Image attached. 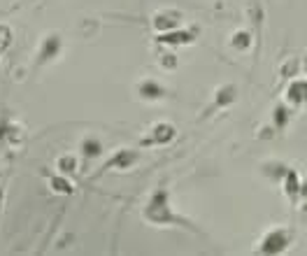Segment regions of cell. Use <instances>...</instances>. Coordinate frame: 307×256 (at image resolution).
Masks as SVG:
<instances>
[{
	"instance_id": "6da1fadb",
	"label": "cell",
	"mask_w": 307,
	"mask_h": 256,
	"mask_svg": "<svg viewBox=\"0 0 307 256\" xmlns=\"http://www.w3.org/2000/svg\"><path fill=\"white\" fill-rule=\"evenodd\" d=\"M142 219L151 226H177V228H187L191 233H200V228L189 221L187 216L177 214L170 205V191L166 186H158L154 189V193L149 196V201L145 203V210H142Z\"/></svg>"
},
{
	"instance_id": "7a4b0ae2",
	"label": "cell",
	"mask_w": 307,
	"mask_h": 256,
	"mask_svg": "<svg viewBox=\"0 0 307 256\" xmlns=\"http://www.w3.org/2000/svg\"><path fill=\"white\" fill-rule=\"evenodd\" d=\"M60 51H63V37H60V33H45L40 37V42H37L35 56H33V68L42 70V68L51 66L60 56Z\"/></svg>"
},
{
	"instance_id": "3957f363",
	"label": "cell",
	"mask_w": 307,
	"mask_h": 256,
	"mask_svg": "<svg viewBox=\"0 0 307 256\" xmlns=\"http://www.w3.org/2000/svg\"><path fill=\"white\" fill-rule=\"evenodd\" d=\"M137 161H140V151L137 149H116L114 154L98 168L96 177L103 175V172H110V170H131Z\"/></svg>"
},
{
	"instance_id": "277c9868",
	"label": "cell",
	"mask_w": 307,
	"mask_h": 256,
	"mask_svg": "<svg viewBox=\"0 0 307 256\" xmlns=\"http://www.w3.org/2000/svg\"><path fill=\"white\" fill-rule=\"evenodd\" d=\"M291 242V233L286 228H272L258 242V254H282Z\"/></svg>"
},
{
	"instance_id": "5b68a950",
	"label": "cell",
	"mask_w": 307,
	"mask_h": 256,
	"mask_svg": "<svg viewBox=\"0 0 307 256\" xmlns=\"http://www.w3.org/2000/svg\"><path fill=\"white\" fill-rule=\"evenodd\" d=\"M175 137H177L175 126H172L170 121H158V124L151 126L149 135L140 140V145L142 147H163V145H170Z\"/></svg>"
},
{
	"instance_id": "8992f818",
	"label": "cell",
	"mask_w": 307,
	"mask_h": 256,
	"mask_svg": "<svg viewBox=\"0 0 307 256\" xmlns=\"http://www.w3.org/2000/svg\"><path fill=\"white\" fill-rule=\"evenodd\" d=\"M181 19H184V16H181V12H177V10H161V12H156V14H154L151 26H154L158 33H168V30L179 28Z\"/></svg>"
},
{
	"instance_id": "52a82bcc",
	"label": "cell",
	"mask_w": 307,
	"mask_h": 256,
	"mask_svg": "<svg viewBox=\"0 0 307 256\" xmlns=\"http://www.w3.org/2000/svg\"><path fill=\"white\" fill-rule=\"evenodd\" d=\"M193 40H196V33H193V30H181V28L168 30V33H158V37H156L158 45H170V47L193 45Z\"/></svg>"
},
{
	"instance_id": "ba28073f",
	"label": "cell",
	"mask_w": 307,
	"mask_h": 256,
	"mask_svg": "<svg viewBox=\"0 0 307 256\" xmlns=\"http://www.w3.org/2000/svg\"><path fill=\"white\" fill-rule=\"evenodd\" d=\"M135 93L140 95L142 101H161V98H166V86L163 84H158L156 80H142V82H137V86H135Z\"/></svg>"
},
{
	"instance_id": "9c48e42d",
	"label": "cell",
	"mask_w": 307,
	"mask_h": 256,
	"mask_svg": "<svg viewBox=\"0 0 307 256\" xmlns=\"http://www.w3.org/2000/svg\"><path fill=\"white\" fill-rule=\"evenodd\" d=\"M237 98V89L233 84H223L221 89H217V93H214V101H212V105L205 110V114H210V112L214 110H221V107H228L233 105Z\"/></svg>"
},
{
	"instance_id": "30bf717a",
	"label": "cell",
	"mask_w": 307,
	"mask_h": 256,
	"mask_svg": "<svg viewBox=\"0 0 307 256\" xmlns=\"http://www.w3.org/2000/svg\"><path fill=\"white\" fill-rule=\"evenodd\" d=\"M47 180H49V186L54 193H60V196H70L72 191H75V186H72L70 177L68 175H60V172H54V175H47Z\"/></svg>"
},
{
	"instance_id": "8fae6325",
	"label": "cell",
	"mask_w": 307,
	"mask_h": 256,
	"mask_svg": "<svg viewBox=\"0 0 307 256\" xmlns=\"http://www.w3.org/2000/svg\"><path fill=\"white\" fill-rule=\"evenodd\" d=\"M54 168H56V172L70 177V175H75V172L79 170V161H77L75 154H63V156H58V159H56Z\"/></svg>"
},
{
	"instance_id": "7c38bea8",
	"label": "cell",
	"mask_w": 307,
	"mask_h": 256,
	"mask_svg": "<svg viewBox=\"0 0 307 256\" xmlns=\"http://www.w3.org/2000/svg\"><path fill=\"white\" fill-rule=\"evenodd\" d=\"M81 154H84V159H98V156L103 154V142L98 140V137H84V140H81Z\"/></svg>"
},
{
	"instance_id": "4fadbf2b",
	"label": "cell",
	"mask_w": 307,
	"mask_h": 256,
	"mask_svg": "<svg viewBox=\"0 0 307 256\" xmlns=\"http://www.w3.org/2000/svg\"><path fill=\"white\" fill-rule=\"evenodd\" d=\"M286 98L291 103H305L307 101V82L296 80L286 91Z\"/></svg>"
},
{
	"instance_id": "5bb4252c",
	"label": "cell",
	"mask_w": 307,
	"mask_h": 256,
	"mask_svg": "<svg viewBox=\"0 0 307 256\" xmlns=\"http://www.w3.org/2000/svg\"><path fill=\"white\" fill-rule=\"evenodd\" d=\"M231 47L237 51H247L252 47V35H249L247 30H237L231 35Z\"/></svg>"
},
{
	"instance_id": "9a60e30c",
	"label": "cell",
	"mask_w": 307,
	"mask_h": 256,
	"mask_svg": "<svg viewBox=\"0 0 307 256\" xmlns=\"http://www.w3.org/2000/svg\"><path fill=\"white\" fill-rule=\"evenodd\" d=\"M284 191H286V196L291 198V201L298 196V191H300V182H298L296 170H286V175H284Z\"/></svg>"
},
{
	"instance_id": "2e32d148",
	"label": "cell",
	"mask_w": 307,
	"mask_h": 256,
	"mask_svg": "<svg viewBox=\"0 0 307 256\" xmlns=\"http://www.w3.org/2000/svg\"><path fill=\"white\" fill-rule=\"evenodd\" d=\"M261 170L265 172L268 177H272V180H282V177L286 175V168H284L282 163H263Z\"/></svg>"
},
{
	"instance_id": "e0dca14e",
	"label": "cell",
	"mask_w": 307,
	"mask_h": 256,
	"mask_svg": "<svg viewBox=\"0 0 307 256\" xmlns=\"http://www.w3.org/2000/svg\"><path fill=\"white\" fill-rule=\"evenodd\" d=\"M12 40H14V35H12V28L5 24H0V51H5L10 49Z\"/></svg>"
},
{
	"instance_id": "ac0fdd59",
	"label": "cell",
	"mask_w": 307,
	"mask_h": 256,
	"mask_svg": "<svg viewBox=\"0 0 307 256\" xmlns=\"http://www.w3.org/2000/svg\"><path fill=\"white\" fill-rule=\"evenodd\" d=\"M272 114H275V128H284V126H286V121H289V110H286L284 105H277Z\"/></svg>"
},
{
	"instance_id": "d6986e66",
	"label": "cell",
	"mask_w": 307,
	"mask_h": 256,
	"mask_svg": "<svg viewBox=\"0 0 307 256\" xmlns=\"http://www.w3.org/2000/svg\"><path fill=\"white\" fill-rule=\"evenodd\" d=\"M177 66H179V61H177L175 54H163L161 56V68H166V70H177Z\"/></svg>"
},
{
	"instance_id": "ffe728a7",
	"label": "cell",
	"mask_w": 307,
	"mask_h": 256,
	"mask_svg": "<svg viewBox=\"0 0 307 256\" xmlns=\"http://www.w3.org/2000/svg\"><path fill=\"white\" fill-rule=\"evenodd\" d=\"M296 70H298V63H296V61H289L286 66L282 68V77H291V75H296Z\"/></svg>"
},
{
	"instance_id": "44dd1931",
	"label": "cell",
	"mask_w": 307,
	"mask_h": 256,
	"mask_svg": "<svg viewBox=\"0 0 307 256\" xmlns=\"http://www.w3.org/2000/svg\"><path fill=\"white\" fill-rule=\"evenodd\" d=\"M3 201H5V184H0V210H3Z\"/></svg>"
},
{
	"instance_id": "7402d4cb",
	"label": "cell",
	"mask_w": 307,
	"mask_h": 256,
	"mask_svg": "<svg viewBox=\"0 0 307 256\" xmlns=\"http://www.w3.org/2000/svg\"><path fill=\"white\" fill-rule=\"evenodd\" d=\"M0 54H3V51H0Z\"/></svg>"
}]
</instances>
